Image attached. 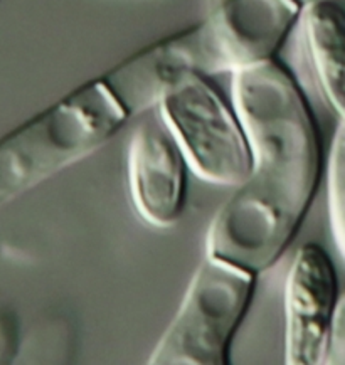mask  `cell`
<instances>
[{
    "label": "cell",
    "instance_id": "ba28073f",
    "mask_svg": "<svg viewBox=\"0 0 345 365\" xmlns=\"http://www.w3.org/2000/svg\"><path fill=\"white\" fill-rule=\"evenodd\" d=\"M329 224L334 245L345 263V123L337 121L325 168Z\"/></svg>",
    "mask_w": 345,
    "mask_h": 365
},
{
    "label": "cell",
    "instance_id": "9c48e42d",
    "mask_svg": "<svg viewBox=\"0 0 345 365\" xmlns=\"http://www.w3.org/2000/svg\"><path fill=\"white\" fill-rule=\"evenodd\" d=\"M321 365H345V288L335 303Z\"/></svg>",
    "mask_w": 345,
    "mask_h": 365
},
{
    "label": "cell",
    "instance_id": "7a4b0ae2",
    "mask_svg": "<svg viewBox=\"0 0 345 365\" xmlns=\"http://www.w3.org/2000/svg\"><path fill=\"white\" fill-rule=\"evenodd\" d=\"M254 288L256 274L206 252L148 364H230L232 341L253 302Z\"/></svg>",
    "mask_w": 345,
    "mask_h": 365
},
{
    "label": "cell",
    "instance_id": "8992f818",
    "mask_svg": "<svg viewBox=\"0 0 345 365\" xmlns=\"http://www.w3.org/2000/svg\"><path fill=\"white\" fill-rule=\"evenodd\" d=\"M335 266L315 242L298 247L285 282V362L321 365L339 298Z\"/></svg>",
    "mask_w": 345,
    "mask_h": 365
},
{
    "label": "cell",
    "instance_id": "3957f363",
    "mask_svg": "<svg viewBox=\"0 0 345 365\" xmlns=\"http://www.w3.org/2000/svg\"><path fill=\"white\" fill-rule=\"evenodd\" d=\"M303 0H214L197 26L164 39L182 73H230L274 59L300 21Z\"/></svg>",
    "mask_w": 345,
    "mask_h": 365
},
{
    "label": "cell",
    "instance_id": "277c9868",
    "mask_svg": "<svg viewBox=\"0 0 345 365\" xmlns=\"http://www.w3.org/2000/svg\"><path fill=\"white\" fill-rule=\"evenodd\" d=\"M157 106L200 179L236 187L249 175L253 155L244 126L206 76H180Z\"/></svg>",
    "mask_w": 345,
    "mask_h": 365
},
{
    "label": "cell",
    "instance_id": "30bf717a",
    "mask_svg": "<svg viewBox=\"0 0 345 365\" xmlns=\"http://www.w3.org/2000/svg\"><path fill=\"white\" fill-rule=\"evenodd\" d=\"M309 2H315V0H303V4H309Z\"/></svg>",
    "mask_w": 345,
    "mask_h": 365
},
{
    "label": "cell",
    "instance_id": "5b68a950",
    "mask_svg": "<svg viewBox=\"0 0 345 365\" xmlns=\"http://www.w3.org/2000/svg\"><path fill=\"white\" fill-rule=\"evenodd\" d=\"M189 162L158 106L137 116L128 143L127 172L132 204L143 222L169 229L187 200Z\"/></svg>",
    "mask_w": 345,
    "mask_h": 365
},
{
    "label": "cell",
    "instance_id": "6da1fadb",
    "mask_svg": "<svg viewBox=\"0 0 345 365\" xmlns=\"http://www.w3.org/2000/svg\"><path fill=\"white\" fill-rule=\"evenodd\" d=\"M231 98L253 163L214 214L206 252L258 276L282 259L300 231L324 157L305 93L277 59L232 74Z\"/></svg>",
    "mask_w": 345,
    "mask_h": 365
},
{
    "label": "cell",
    "instance_id": "52a82bcc",
    "mask_svg": "<svg viewBox=\"0 0 345 365\" xmlns=\"http://www.w3.org/2000/svg\"><path fill=\"white\" fill-rule=\"evenodd\" d=\"M295 31L311 88L345 123V11L334 0L309 2Z\"/></svg>",
    "mask_w": 345,
    "mask_h": 365
}]
</instances>
